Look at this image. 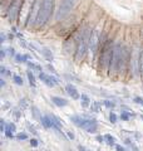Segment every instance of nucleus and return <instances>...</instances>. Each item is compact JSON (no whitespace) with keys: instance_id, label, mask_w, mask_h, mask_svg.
<instances>
[{"instance_id":"423d86ee","label":"nucleus","mask_w":143,"mask_h":151,"mask_svg":"<svg viewBox=\"0 0 143 151\" xmlns=\"http://www.w3.org/2000/svg\"><path fill=\"white\" fill-rule=\"evenodd\" d=\"M54 4H55V0H43L39 18H38L35 27H34L35 29H40V28H43L49 22V19L51 18L53 12H54Z\"/></svg>"},{"instance_id":"aec40b11","label":"nucleus","mask_w":143,"mask_h":151,"mask_svg":"<svg viewBox=\"0 0 143 151\" xmlns=\"http://www.w3.org/2000/svg\"><path fill=\"white\" fill-rule=\"evenodd\" d=\"M28 64V67H29L33 72H38V73H41V70H43V68H41V65L40 64H38V63H35V62H28L26 63Z\"/></svg>"},{"instance_id":"9d476101","label":"nucleus","mask_w":143,"mask_h":151,"mask_svg":"<svg viewBox=\"0 0 143 151\" xmlns=\"http://www.w3.org/2000/svg\"><path fill=\"white\" fill-rule=\"evenodd\" d=\"M39 79L45 84V86L49 87V88H53V87H55V86H58L59 82H60L58 78L54 77V76L46 74V73H44V72L39 73Z\"/></svg>"},{"instance_id":"c85d7f7f","label":"nucleus","mask_w":143,"mask_h":151,"mask_svg":"<svg viewBox=\"0 0 143 151\" xmlns=\"http://www.w3.org/2000/svg\"><path fill=\"white\" fill-rule=\"evenodd\" d=\"M15 139L18 141H25V140L29 139V136H28L26 132H19V134L15 135Z\"/></svg>"},{"instance_id":"f03ea898","label":"nucleus","mask_w":143,"mask_h":151,"mask_svg":"<svg viewBox=\"0 0 143 151\" xmlns=\"http://www.w3.org/2000/svg\"><path fill=\"white\" fill-rule=\"evenodd\" d=\"M93 28L90 24H83L77 30V47L74 52V60L77 64H80L88 55L90 35H92Z\"/></svg>"},{"instance_id":"4be33fe9","label":"nucleus","mask_w":143,"mask_h":151,"mask_svg":"<svg viewBox=\"0 0 143 151\" xmlns=\"http://www.w3.org/2000/svg\"><path fill=\"white\" fill-rule=\"evenodd\" d=\"M104 141H106V144L108 146H116V137L112 135H109V134H106L104 135Z\"/></svg>"},{"instance_id":"f704fd0d","label":"nucleus","mask_w":143,"mask_h":151,"mask_svg":"<svg viewBox=\"0 0 143 151\" xmlns=\"http://www.w3.org/2000/svg\"><path fill=\"white\" fill-rule=\"evenodd\" d=\"M30 146L31 147H38V145H39V141H38L36 139H30Z\"/></svg>"},{"instance_id":"9b49d317","label":"nucleus","mask_w":143,"mask_h":151,"mask_svg":"<svg viewBox=\"0 0 143 151\" xmlns=\"http://www.w3.org/2000/svg\"><path fill=\"white\" fill-rule=\"evenodd\" d=\"M36 0H24V4H23V9H21V13H20V17L24 15V22L26 23V19H28V15L31 10L33 5L35 4Z\"/></svg>"},{"instance_id":"c9c22d12","label":"nucleus","mask_w":143,"mask_h":151,"mask_svg":"<svg viewBox=\"0 0 143 151\" xmlns=\"http://www.w3.org/2000/svg\"><path fill=\"white\" fill-rule=\"evenodd\" d=\"M133 101H134L136 103H138V105H141L142 107H143V98L142 97H134V98H133Z\"/></svg>"},{"instance_id":"2f4dec72","label":"nucleus","mask_w":143,"mask_h":151,"mask_svg":"<svg viewBox=\"0 0 143 151\" xmlns=\"http://www.w3.org/2000/svg\"><path fill=\"white\" fill-rule=\"evenodd\" d=\"M124 142H126V145H128V146H129L131 149H133V151H138V147L136 146V144L133 142V140H131V139H126V141H124Z\"/></svg>"},{"instance_id":"dca6fc26","label":"nucleus","mask_w":143,"mask_h":151,"mask_svg":"<svg viewBox=\"0 0 143 151\" xmlns=\"http://www.w3.org/2000/svg\"><path fill=\"white\" fill-rule=\"evenodd\" d=\"M39 121H40V124H41V126L44 127V129H46V130L53 129V124H51V120H50V117L48 115L41 116V119Z\"/></svg>"},{"instance_id":"37998d69","label":"nucleus","mask_w":143,"mask_h":151,"mask_svg":"<svg viewBox=\"0 0 143 151\" xmlns=\"http://www.w3.org/2000/svg\"><path fill=\"white\" fill-rule=\"evenodd\" d=\"M66 136H68V139H69V140H74V137H75L74 134H73L72 131H66Z\"/></svg>"},{"instance_id":"de8ad7c7","label":"nucleus","mask_w":143,"mask_h":151,"mask_svg":"<svg viewBox=\"0 0 143 151\" xmlns=\"http://www.w3.org/2000/svg\"><path fill=\"white\" fill-rule=\"evenodd\" d=\"M8 39H9V40H13V39H14V33H10V34H8Z\"/></svg>"},{"instance_id":"0eeeda50","label":"nucleus","mask_w":143,"mask_h":151,"mask_svg":"<svg viewBox=\"0 0 143 151\" xmlns=\"http://www.w3.org/2000/svg\"><path fill=\"white\" fill-rule=\"evenodd\" d=\"M79 0H61L60 5L56 10L55 14V20L56 22H61L69 15V14L74 10V8L77 6Z\"/></svg>"},{"instance_id":"ddd939ff","label":"nucleus","mask_w":143,"mask_h":151,"mask_svg":"<svg viewBox=\"0 0 143 151\" xmlns=\"http://www.w3.org/2000/svg\"><path fill=\"white\" fill-rule=\"evenodd\" d=\"M39 53L44 57L45 60H48V63H53L54 54H53V52H51L50 48H48V47H41V48L39 49Z\"/></svg>"},{"instance_id":"49530a36","label":"nucleus","mask_w":143,"mask_h":151,"mask_svg":"<svg viewBox=\"0 0 143 151\" xmlns=\"http://www.w3.org/2000/svg\"><path fill=\"white\" fill-rule=\"evenodd\" d=\"M19 44H20L21 47H26V43H25V40H24V39H23V38H21V39H20V40H19Z\"/></svg>"},{"instance_id":"4468645a","label":"nucleus","mask_w":143,"mask_h":151,"mask_svg":"<svg viewBox=\"0 0 143 151\" xmlns=\"http://www.w3.org/2000/svg\"><path fill=\"white\" fill-rule=\"evenodd\" d=\"M51 102H53L56 107H60V108L68 106V103H69L68 100H65L63 97H59V96H51Z\"/></svg>"},{"instance_id":"ea45409f","label":"nucleus","mask_w":143,"mask_h":151,"mask_svg":"<svg viewBox=\"0 0 143 151\" xmlns=\"http://www.w3.org/2000/svg\"><path fill=\"white\" fill-rule=\"evenodd\" d=\"M6 48H1V50H0V57H1V59H4L6 57Z\"/></svg>"},{"instance_id":"a18cd8bd","label":"nucleus","mask_w":143,"mask_h":151,"mask_svg":"<svg viewBox=\"0 0 143 151\" xmlns=\"http://www.w3.org/2000/svg\"><path fill=\"white\" fill-rule=\"evenodd\" d=\"M78 150L79 151H90L89 149H87L85 146H83V145H78Z\"/></svg>"},{"instance_id":"c756f323","label":"nucleus","mask_w":143,"mask_h":151,"mask_svg":"<svg viewBox=\"0 0 143 151\" xmlns=\"http://www.w3.org/2000/svg\"><path fill=\"white\" fill-rule=\"evenodd\" d=\"M0 73H1V76H4V77H11L10 69H8L6 67H4V65H1V68H0Z\"/></svg>"},{"instance_id":"b1692460","label":"nucleus","mask_w":143,"mask_h":151,"mask_svg":"<svg viewBox=\"0 0 143 151\" xmlns=\"http://www.w3.org/2000/svg\"><path fill=\"white\" fill-rule=\"evenodd\" d=\"M31 115H33V117H34L35 120H40L41 119V113H40V111H39V108H38L36 106H31Z\"/></svg>"},{"instance_id":"7c9ffc66","label":"nucleus","mask_w":143,"mask_h":151,"mask_svg":"<svg viewBox=\"0 0 143 151\" xmlns=\"http://www.w3.org/2000/svg\"><path fill=\"white\" fill-rule=\"evenodd\" d=\"M117 121H118L117 113H116V112H111V113H109V122L114 125V124H117Z\"/></svg>"},{"instance_id":"cd10ccee","label":"nucleus","mask_w":143,"mask_h":151,"mask_svg":"<svg viewBox=\"0 0 143 151\" xmlns=\"http://www.w3.org/2000/svg\"><path fill=\"white\" fill-rule=\"evenodd\" d=\"M102 103H103V106H104V107L109 108V110H113V108L116 107V102H114V101H111V100H104Z\"/></svg>"},{"instance_id":"a878e982","label":"nucleus","mask_w":143,"mask_h":151,"mask_svg":"<svg viewBox=\"0 0 143 151\" xmlns=\"http://www.w3.org/2000/svg\"><path fill=\"white\" fill-rule=\"evenodd\" d=\"M11 113H13V116L15 117V120H20L21 119V113H23V110L20 107H16V108H14V110L11 111Z\"/></svg>"},{"instance_id":"a19ab883","label":"nucleus","mask_w":143,"mask_h":151,"mask_svg":"<svg viewBox=\"0 0 143 151\" xmlns=\"http://www.w3.org/2000/svg\"><path fill=\"white\" fill-rule=\"evenodd\" d=\"M46 68H48V70H50V72L53 73V74H56V70H55V68H54V67H53V65H51L50 63L46 65Z\"/></svg>"},{"instance_id":"1a4fd4ad","label":"nucleus","mask_w":143,"mask_h":151,"mask_svg":"<svg viewBox=\"0 0 143 151\" xmlns=\"http://www.w3.org/2000/svg\"><path fill=\"white\" fill-rule=\"evenodd\" d=\"M84 116H85V119H84L83 125L80 126V129L84 130L85 132H88V134H95L99 129V125H98L97 120L92 119V117H89L87 115H84Z\"/></svg>"},{"instance_id":"79ce46f5","label":"nucleus","mask_w":143,"mask_h":151,"mask_svg":"<svg viewBox=\"0 0 143 151\" xmlns=\"http://www.w3.org/2000/svg\"><path fill=\"white\" fill-rule=\"evenodd\" d=\"M26 126H28V129H29V131L31 132V134H34V135H36V134H38V132H36V130L34 129V126H31L30 124H28Z\"/></svg>"},{"instance_id":"09e8293b","label":"nucleus","mask_w":143,"mask_h":151,"mask_svg":"<svg viewBox=\"0 0 143 151\" xmlns=\"http://www.w3.org/2000/svg\"><path fill=\"white\" fill-rule=\"evenodd\" d=\"M0 86H1V87H4V86H5V79H4V78H1V79H0Z\"/></svg>"},{"instance_id":"20e7f679","label":"nucleus","mask_w":143,"mask_h":151,"mask_svg":"<svg viewBox=\"0 0 143 151\" xmlns=\"http://www.w3.org/2000/svg\"><path fill=\"white\" fill-rule=\"evenodd\" d=\"M124 49H126V45L122 43V40H114L111 67H109V76H113V77L119 76V67H121V62L123 58Z\"/></svg>"},{"instance_id":"a211bd4d","label":"nucleus","mask_w":143,"mask_h":151,"mask_svg":"<svg viewBox=\"0 0 143 151\" xmlns=\"http://www.w3.org/2000/svg\"><path fill=\"white\" fill-rule=\"evenodd\" d=\"M16 63H28L30 59V55L29 54H16L14 57Z\"/></svg>"},{"instance_id":"412c9836","label":"nucleus","mask_w":143,"mask_h":151,"mask_svg":"<svg viewBox=\"0 0 143 151\" xmlns=\"http://www.w3.org/2000/svg\"><path fill=\"white\" fill-rule=\"evenodd\" d=\"M90 111L94 112V113H98V112H101V108H102V102H99V101H94L92 102V105H90Z\"/></svg>"},{"instance_id":"473e14b6","label":"nucleus","mask_w":143,"mask_h":151,"mask_svg":"<svg viewBox=\"0 0 143 151\" xmlns=\"http://www.w3.org/2000/svg\"><path fill=\"white\" fill-rule=\"evenodd\" d=\"M6 53H8V55H10V57H15L16 55L15 49H14L13 47H9V48H6Z\"/></svg>"},{"instance_id":"6e6552de","label":"nucleus","mask_w":143,"mask_h":151,"mask_svg":"<svg viewBox=\"0 0 143 151\" xmlns=\"http://www.w3.org/2000/svg\"><path fill=\"white\" fill-rule=\"evenodd\" d=\"M23 4H24V0H11V3L9 4L8 10H6V15H8V19L10 23L16 22L18 18L20 17Z\"/></svg>"},{"instance_id":"2eb2a0df","label":"nucleus","mask_w":143,"mask_h":151,"mask_svg":"<svg viewBox=\"0 0 143 151\" xmlns=\"http://www.w3.org/2000/svg\"><path fill=\"white\" fill-rule=\"evenodd\" d=\"M16 131V126H15V124H13V122H10V124H6V129H5V136L8 139H14L15 137V135H14V132Z\"/></svg>"},{"instance_id":"39448f33","label":"nucleus","mask_w":143,"mask_h":151,"mask_svg":"<svg viewBox=\"0 0 143 151\" xmlns=\"http://www.w3.org/2000/svg\"><path fill=\"white\" fill-rule=\"evenodd\" d=\"M141 48L139 44H134L131 48L129 65H128V76L131 78L141 77Z\"/></svg>"},{"instance_id":"58836bf2","label":"nucleus","mask_w":143,"mask_h":151,"mask_svg":"<svg viewBox=\"0 0 143 151\" xmlns=\"http://www.w3.org/2000/svg\"><path fill=\"white\" fill-rule=\"evenodd\" d=\"M95 140H97L99 144L106 142V141H104V136H102V135H97V137H95Z\"/></svg>"},{"instance_id":"c03bdc74","label":"nucleus","mask_w":143,"mask_h":151,"mask_svg":"<svg viewBox=\"0 0 143 151\" xmlns=\"http://www.w3.org/2000/svg\"><path fill=\"white\" fill-rule=\"evenodd\" d=\"M116 150L117 151H128L126 147H123L122 145H116Z\"/></svg>"},{"instance_id":"e433bc0d","label":"nucleus","mask_w":143,"mask_h":151,"mask_svg":"<svg viewBox=\"0 0 143 151\" xmlns=\"http://www.w3.org/2000/svg\"><path fill=\"white\" fill-rule=\"evenodd\" d=\"M5 129H6V122H5V120H1L0 121V130L3 132H5Z\"/></svg>"},{"instance_id":"f3484780","label":"nucleus","mask_w":143,"mask_h":151,"mask_svg":"<svg viewBox=\"0 0 143 151\" xmlns=\"http://www.w3.org/2000/svg\"><path fill=\"white\" fill-rule=\"evenodd\" d=\"M80 105H82L83 108L90 107V105H92V100H90V97L88 96V94H85V93L80 94Z\"/></svg>"},{"instance_id":"8fccbe9b","label":"nucleus","mask_w":143,"mask_h":151,"mask_svg":"<svg viewBox=\"0 0 143 151\" xmlns=\"http://www.w3.org/2000/svg\"><path fill=\"white\" fill-rule=\"evenodd\" d=\"M141 119H142V121H143V115H142V116H141Z\"/></svg>"},{"instance_id":"6ab92c4d","label":"nucleus","mask_w":143,"mask_h":151,"mask_svg":"<svg viewBox=\"0 0 143 151\" xmlns=\"http://www.w3.org/2000/svg\"><path fill=\"white\" fill-rule=\"evenodd\" d=\"M26 77H28V81H29V84L30 87L35 88L36 87V81H35V76L31 70H26Z\"/></svg>"},{"instance_id":"bb28decb","label":"nucleus","mask_w":143,"mask_h":151,"mask_svg":"<svg viewBox=\"0 0 143 151\" xmlns=\"http://www.w3.org/2000/svg\"><path fill=\"white\" fill-rule=\"evenodd\" d=\"M13 81L15 84H18V86H23L24 84V81H23V77L19 74H13Z\"/></svg>"},{"instance_id":"72a5a7b5","label":"nucleus","mask_w":143,"mask_h":151,"mask_svg":"<svg viewBox=\"0 0 143 151\" xmlns=\"http://www.w3.org/2000/svg\"><path fill=\"white\" fill-rule=\"evenodd\" d=\"M141 77L143 78V45L141 48Z\"/></svg>"},{"instance_id":"5701e85b","label":"nucleus","mask_w":143,"mask_h":151,"mask_svg":"<svg viewBox=\"0 0 143 151\" xmlns=\"http://www.w3.org/2000/svg\"><path fill=\"white\" fill-rule=\"evenodd\" d=\"M19 107H20L23 111H24V110H26V108H29V107H30V105H29V100H28L26 97L21 98V100L19 101Z\"/></svg>"},{"instance_id":"7ed1b4c3","label":"nucleus","mask_w":143,"mask_h":151,"mask_svg":"<svg viewBox=\"0 0 143 151\" xmlns=\"http://www.w3.org/2000/svg\"><path fill=\"white\" fill-rule=\"evenodd\" d=\"M102 34H103V23H98V24L93 28L92 35H90L89 49H88V55H89L90 60L97 59V57H98L99 48H101Z\"/></svg>"},{"instance_id":"393cba45","label":"nucleus","mask_w":143,"mask_h":151,"mask_svg":"<svg viewBox=\"0 0 143 151\" xmlns=\"http://www.w3.org/2000/svg\"><path fill=\"white\" fill-rule=\"evenodd\" d=\"M119 117H121L122 121H129L131 117H134V113H131L129 111H122Z\"/></svg>"},{"instance_id":"f257e3e1","label":"nucleus","mask_w":143,"mask_h":151,"mask_svg":"<svg viewBox=\"0 0 143 151\" xmlns=\"http://www.w3.org/2000/svg\"><path fill=\"white\" fill-rule=\"evenodd\" d=\"M113 47H114V39L108 34L107 30H103L102 40H101V48L97 57L98 60V70L101 73L109 74V67H111V60L113 54Z\"/></svg>"},{"instance_id":"4c0bfd02","label":"nucleus","mask_w":143,"mask_h":151,"mask_svg":"<svg viewBox=\"0 0 143 151\" xmlns=\"http://www.w3.org/2000/svg\"><path fill=\"white\" fill-rule=\"evenodd\" d=\"M6 40H9L8 39V35L5 34V33H1V35H0V42H1V43H5Z\"/></svg>"},{"instance_id":"f8f14e48","label":"nucleus","mask_w":143,"mask_h":151,"mask_svg":"<svg viewBox=\"0 0 143 151\" xmlns=\"http://www.w3.org/2000/svg\"><path fill=\"white\" fill-rule=\"evenodd\" d=\"M65 92L68 93V96L72 97V100H80V94L78 92V89L77 87L74 86V84H72V83H68L65 86Z\"/></svg>"}]
</instances>
